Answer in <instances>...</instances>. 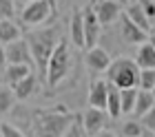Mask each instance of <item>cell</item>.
Wrapping results in <instances>:
<instances>
[{
  "label": "cell",
  "mask_w": 155,
  "mask_h": 137,
  "mask_svg": "<svg viewBox=\"0 0 155 137\" xmlns=\"http://www.w3.org/2000/svg\"><path fill=\"white\" fill-rule=\"evenodd\" d=\"M117 2H120V5H122V7H126V5H131V2H133V0H117Z\"/></svg>",
  "instance_id": "cell-32"
},
{
  "label": "cell",
  "mask_w": 155,
  "mask_h": 137,
  "mask_svg": "<svg viewBox=\"0 0 155 137\" xmlns=\"http://www.w3.org/2000/svg\"><path fill=\"white\" fill-rule=\"evenodd\" d=\"M124 13H126V16H129V18L133 20V22L137 24V27H142L144 31H149V33H151L153 22L149 20V16H146V11L142 9V5H140V2H131V5H126Z\"/></svg>",
  "instance_id": "cell-14"
},
{
  "label": "cell",
  "mask_w": 155,
  "mask_h": 137,
  "mask_svg": "<svg viewBox=\"0 0 155 137\" xmlns=\"http://www.w3.org/2000/svg\"><path fill=\"white\" fill-rule=\"evenodd\" d=\"M107 113L111 119L122 117V95H120V86L109 82V99H107Z\"/></svg>",
  "instance_id": "cell-16"
},
{
  "label": "cell",
  "mask_w": 155,
  "mask_h": 137,
  "mask_svg": "<svg viewBox=\"0 0 155 137\" xmlns=\"http://www.w3.org/2000/svg\"><path fill=\"white\" fill-rule=\"evenodd\" d=\"M120 135H124V137H142V135H153V133L142 124V122H124L122 128H120Z\"/></svg>",
  "instance_id": "cell-22"
},
{
  "label": "cell",
  "mask_w": 155,
  "mask_h": 137,
  "mask_svg": "<svg viewBox=\"0 0 155 137\" xmlns=\"http://www.w3.org/2000/svg\"><path fill=\"white\" fill-rule=\"evenodd\" d=\"M155 86V69H142L140 71V89L153 91Z\"/></svg>",
  "instance_id": "cell-25"
},
{
  "label": "cell",
  "mask_w": 155,
  "mask_h": 137,
  "mask_svg": "<svg viewBox=\"0 0 155 137\" xmlns=\"http://www.w3.org/2000/svg\"><path fill=\"white\" fill-rule=\"evenodd\" d=\"M82 13H84V40H87V49L89 47H95L97 40H100V33H102V22L95 13V7L93 2L82 7Z\"/></svg>",
  "instance_id": "cell-7"
},
{
  "label": "cell",
  "mask_w": 155,
  "mask_h": 137,
  "mask_svg": "<svg viewBox=\"0 0 155 137\" xmlns=\"http://www.w3.org/2000/svg\"><path fill=\"white\" fill-rule=\"evenodd\" d=\"M95 7V13H97V18H100V22L102 27H109V24H113L115 20H120V16H122V5L117 2V0H91Z\"/></svg>",
  "instance_id": "cell-11"
},
{
  "label": "cell",
  "mask_w": 155,
  "mask_h": 137,
  "mask_svg": "<svg viewBox=\"0 0 155 137\" xmlns=\"http://www.w3.org/2000/svg\"><path fill=\"white\" fill-rule=\"evenodd\" d=\"M16 93H13L11 86H2L0 89V115H7L13 109V102H16Z\"/></svg>",
  "instance_id": "cell-23"
},
{
  "label": "cell",
  "mask_w": 155,
  "mask_h": 137,
  "mask_svg": "<svg viewBox=\"0 0 155 137\" xmlns=\"http://www.w3.org/2000/svg\"><path fill=\"white\" fill-rule=\"evenodd\" d=\"M153 95H155V86H153Z\"/></svg>",
  "instance_id": "cell-33"
},
{
  "label": "cell",
  "mask_w": 155,
  "mask_h": 137,
  "mask_svg": "<svg viewBox=\"0 0 155 137\" xmlns=\"http://www.w3.org/2000/svg\"><path fill=\"white\" fill-rule=\"evenodd\" d=\"M22 38L20 35V27L13 22L11 18H0V42L2 44H9V42Z\"/></svg>",
  "instance_id": "cell-18"
},
{
  "label": "cell",
  "mask_w": 155,
  "mask_h": 137,
  "mask_svg": "<svg viewBox=\"0 0 155 137\" xmlns=\"http://www.w3.org/2000/svg\"><path fill=\"white\" fill-rule=\"evenodd\" d=\"M140 5H142V9L146 11V16H149L151 22H155V0H137Z\"/></svg>",
  "instance_id": "cell-29"
},
{
  "label": "cell",
  "mask_w": 155,
  "mask_h": 137,
  "mask_svg": "<svg viewBox=\"0 0 155 137\" xmlns=\"http://www.w3.org/2000/svg\"><path fill=\"white\" fill-rule=\"evenodd\" d=\"M36 86H38V80H36V75L29 73L27 77H22L16 86H11L13 93H16V97L18 99H29L33 95V91H36Z\"/></svg>",
  "instance_id": "cell-19"
},
{
  "label": "cell",
  "mask_w": 155,
  "mask_h": 137,
  "mask_svg": "<svg viewBox=\"0 0 155 137\" xmlns=\"http://www.w3.org/2000/svg\"><path fill=\"white\" fill-rule=\"evenodd\" d=\"M0 135H2V137H20L22 131H20L18 126L9 124V122H2V124H0Z\"/></svg>",
  "instance_id": "cell-27"
},
{
  "label": "cell",
  "mask_w": 155,
  "mask_h": 137,
  "mask_svg": "<svg viewBox=\"0 0 155 137\" xmlns=\"http://www.w3.org/2000/svg\"><path fill=\"white\" fill-rule=\"evenodd\" d=\"M140 122H142V124L149 128L153 135H155V104H153V106H151V109L146 111L144 115H142V117H140Z\"/></svg>",
  "instance_id": "cell-26"
},
{
  "label": "cell",
  "mask_w": 155,
  "mask_h": 137,
  "mask_svg": "<svg viewBox=\"0 0 155 137\" xmlns=\"http://www.w3.org/2000/svg\"><path fill=\"white\" fill-rule=\"evenodd\" d=\"M135 62L140 64V69H155V47L149 40L142 42V44H137Z\"/></svg>",
  "instance_id": "cell-15"
},
{
  "label": "cell",
  "mask_w": 155,
  "mask_h": 137,
  "mask_svg": "<svg viewBox=\"0 0 155 137\" xmlns=\"http://www.w3.org/2000/svg\"><path fill=\"white\" fill-rule=\"evenodd\" d=\"M29 73H33L31 64H7V69H5V77H7V84H9V86H16L22 77H27Z\"/></svg>",
  "instance_id": "cell-17"
},
{
  "label": "cell",
  "mask_w": 155,
  "mask_h": 137,
  "mask_svg": "<svg viewBox=\"0 0 155 137\" xmlns=\"http://www.w3.org/2000/svg\"><path fill=\"white\" fill-rule=\"evenodd\" d=\"M153 104H155V95H153V91H144V89H140V91H137V99H135V109H133V115H135V117H142V115L149 111Z\"/></svg>",
  "instance_id": "cell-20"
},
{
  "label": "cell",
  "mask_w": 155,
  "mask_h": 137,
  "mask_svg": "<svg viewBox=\"0 0 155 137\" xmlns=\"http://www.w3.org/2000/svg\"><path fill=\"white\" fill-rule=\"evenodd\" d=\"M0 137H2V135H0Z\"/></svg>",
  "instance_id": "cell-35"
},
{
  "label": "cell",
  "mask_w": 155,
  "mask_h": 137,
  "mask_svg": "<svg viewBox=\"0 0 155 137\" xmlns=\"http://www.w3.org/2000/svg\"><path fill=\"white\" fill-rule=\"evenodd\" d=\"M5 64H7V49H5L2 42H0V67L5 69Z\"/></svg>",
  "instance_id": "cell-30"
},
{
  "label": "cell",
  "mask_w": 155,
  "mask_h": 137,
  "mask_svg": "<svg viewBox=\"0 0 155 137\" xmlns=\"http://www.w3.org/2000/svg\"><path fill=\"white\" fill-rule=\"evenodd\" d=\"M149 42L155 47V31H151V33H149Z\"/></svg>",
  "instance_id": "cell-31"
},
{
  "label": "cell",
  "mask_w": 155,
  "mask_h": 137,
  "mask_svg": "<svg viewBox=\"0 0 155 137\" xmlns=\"http://www.w3.org/2000/svg\"><path fill=\"white\" fill-rule=\"evenodd\" d=\"M5 49H7V64H31V67L36 64L27 38L13 40L9 44H5Z\"/></svg>",
  "instance_id": "cell-6"
},
{
  "label": "cell",
  "mask_w": 155,
  "mask_h": 137,
  "mask_svg": "<svg viewBox=\"0 0 155 137\" xmlns=\"http://www.w3.org/2000/svg\"><path fill=\"white\" fill-rule=\"evenodd\" d=\"M120 35H122V40L131 47H137V44H142V42L149 40V31H144L142 27H137L124 11H122V16H120Z\"/></svg>",
  "instance_id": "cell-8"
},
{
  "label": "cell",
  "mask_w": 155,
  "mask_h": 137,
  "mask_svg": "<svg viewBox=\"0 0 155 137\" xmlns=\"http://www.w3.org/2000/svg\"><path fill=\"white\" fill-rule=\"evenodd\" d=\"M13 13H16L13 0H0V18H13Z\"/></svg>",
  "instance_id": "cell-28"
},
{
  "label": "cell",
  "mask_w": 155,
  "mask_h": 137,
  "mask_svg": "<svg viewBox=\"0 0 155 137\" xmlns=\"http://www.w3.org/2000/svg\"><path fill=\"white\" fill-rule=\"evenodd\" d=\"M137 91L140 86H131V89H120L122 95V115H131L135 109V99H137Z\"/></svg>",
  "instance_id": "cell-21"
},
{
  "label": "cell",
  "mask_w": 155,
  "mask_h": 137,
  "mask_svg": "<svg viewBox=\"0 0 155 137\" xmlns=\"http://www.w3.org/2000/svg\"><path fill=\"white\" fill-rule=\"evenodd\" d=\"M140 64L131 57H115L111 60V67L107 69V80L113 82L120 89L140 86Z\"/></svg>",
  "instance_id": "cell-3"
},
{
  "label": "cell",
  "mask_w": 155,
  "mask_h": 137,
  "mask_svg": "<svg viewBox=\"0 0 155 137\" xmlns=\"http://www.w3.org/2000/svg\"><path fill=\"white\" fill-rule=\"evenodd\" d=\"M60 40H62V35H60L58 27H45V29H36V31L27 33V42H29L31 53H33V62H36V67L40 69L42 75H47L49 57L55 51Z\"/></svg>",
  "instance_id": "cell-1"
},
{
  "label": "cell",
  "mask_w": 155,
  "mask_h": 137,
  "mask_svg": "<svg viewBox=\"0 0 155 137\" xmlns=\"http://www.w3.org/2000/svg\"><path fill=\"white\" fill-rule=\"evenodd\" d=\"M64 135H87V128H84V117H82V113H75L73 115V119H71V124L67 126V131H64Z\"/></svg>",
  "instance_id": "cell-24"
},
{
  "label": "cell",
  "mask_w": 155,
  "mask_h": 137,
  "mask_svg": "<svg viewBox=\"0 0 155 137\" xmlns=\"http://www.w3.org/2000/svg\"><path fill=\"white\" fill-rule=\"evenodd\" d=\"M55 7H58V0H29L20 11V20L27 27L47 24L55 18V11H58Z\"/></svg>",
  "instance_id": "cell-4"
},
{
  "label": "cell",
  "mask_w": 155,
  "mask_h": 137,
  "mask_svg": "<svg viewBox=\"0 0 155 137\" xmlns=\"http://www.w3.org/2000/svg\"><path fill=\"white\" fill-rule=\"evenodd\" d=\"M71 73V51H69V44L64 40L58 42V47H55V51L51 53L49 57V64H47V86L49 89H55V86H60L62 80Z\"/></svg>",
  "instance_id": "cell-2"
},
{
  "label": "cell",
  "mask_w": 155,
  "mask_h": 137,
  "mask_svg": "<svg viewBox=\"0 0 155 137\" xmlns=\"http://www.w3.org/2000/svg\"><path fill=\"white\" fill-rule=\"evenodd\" d=\"M82 117H84V128H87V135H100L104 128H107L109 113H107V109H95V106H89V109L82 113Z\"/></svg>",
  "instance_id": "cell-10"
},
{
  "label": "cell",
  "mask_w": 155,
  "mask_h": 137,
  "mask_svg": "<svg viewBox=\"0 0 155 137\" xmlns=\"http://www.w3.org/2000/svg\"><path fill=\"white\" fill-rule=\"evenodd\" d=\"M0 71H2V67H0Z\"/></svg>",
  "instance_id": "cell-34"
},
{
  "label": "cell",
  "mask_w": 155,
  "mask_h": 137,
  "mask_svg": "<svg viewBox=\"0 0 155 137\" xmlns=\"http://www.w3.org/2000/svg\"><path fill=\"white\" fill-rule=\"evenodd\" d=\"M75 113H67L64 109H58V111H42L38 113L36 117V131L40 135H64L67 126L71 124Z\"/></svg>",
  "instance_id": "cell-5"
},
{
  "label": "cell",
  "mask_w": 155,
  "mask_h": 137,
  "mask_svg": "<svg viewBox=\"0 0 155 137\" xmlns=\"http://www.w3.org/2000/svg\"><path fill=\"white\" fill-rule=\"evenodd\" d=\"M69 29H71V42L75 44V49H87V40H84V13L80 7L73 9Z\"/></svg>",
  "instance_id": "cell-13"
},
{
  "label": "cell",
  "mask_w": 155,
  "mask_h": 137,
  "mask_svg": "<svg viewBox=\"0 0 155 137\" xmlns=\"http://www.w3.org/2000/svg\"><path fill=\"white\" fill-rule=\"evenodd\" d=\"M107 99H109V82L107 80H91V84H89V106L107 109Z\"/></svg>",
  "instance_id": "cell-12"
},
{
  "label": "cell",
  "mask_w": 155,
  "mask_h": 137,
  "mask_svg": "<svg viewBox=\"0 0 155 137\" xmlns=\"http://www.w3.org/2000/svg\"><path fill=\"white\" fill-rule=\"evenodd\" d=\"M84 64L91 73H107V69L111 67V55L107 49L102 47H89L87 53H84Z\"/></svg>",
  "instance_id": "cell-9"
}]
</instances>
